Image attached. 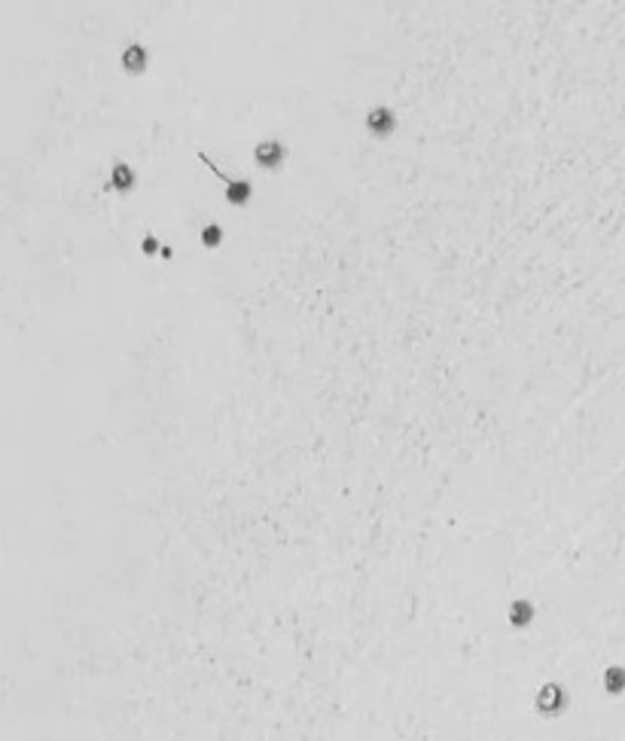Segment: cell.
<instances>
[{"label":"cell","mask_w":625,"mask_h":741,"mask_svg":"<svg viewBox=\"0 0 625 741\" xmlns=\"http://www.w3.org/2000/svg\"><path fill=\"white\" fill-rule=\"evenodd\" d=\"M254 162L266 171H281L284 162H287V147L284 141H260L254 147Z\"/></svg>","instance_id":"obj_3"},{"label":"cell","mask_w":625,"mask_h":741,"mask_svg":"<svg viewBox=\"0 0 625 741\" xmlns=\"http://www.w3.org/2000/svg\"><path fill=\"white\" fill-rule=\"evenodd\" d=\"M107 186H110L113 193H132V189L138 186V174H134V168L128 165V162H113Z\"/></svg>","instance_id":"obj_5"},{"label":"cell","mask_w":625,"mask_h":741,"mask_svg":"<svg viewBox=\"0 0 625 741\" xmlns=\"http://www.w3.org/2000/svg\"><path fill=\"white\" fill-rule=\"evenodd\" d=\"M509 622H513L515 629H525L528 622H534V607L528 601H513V607H509Z\"/></svg>","instance_id":"obj_7"},{"label":"cell","mask_w":625,"mask_h":741,"mask_svg":"<svg viewBox=\"0 0 625 741\" xmlns=\"http://www.w3.org/2000/svg\"><path fill=\"white\" fill-rule=\"evenodd\" d=\"M604 686H607L610 692H622L625 690V668H607V675H604Z\"/></svg>","instance_id":"obj_9"},{"label":"cell","mask_w":625,"mask_h":741,"mask_svg":"<svg viewBox=\"0 0 625 741\" xmlns=\"http://www.w3.org/2000/svg\"><path fill=\"white\" fill-rule=\"evenodd\" d=\"M140 250H144V256H156L162 250V244H159V238H156L153 232H147L144 238H140Z\"/></svg>","instance_id":"obj_10"},{"label":"cell","mask_w":625,"mask_h":741,"mask_svg":"<svg viewBox=\"0 0 625 741\" xmlns=\"http://www.w3.org/2000/svg\"><path fill=\"white\" fill-rule=\"evenodd\" d=\"M119 64H122V71L132 73V77L144 73V71H147V64H149L147 46H144V43H128L125 49H122V56H119Z\"/></svg>","instance_id":"obj_4"},{"label":"cell","mask_w":625,"mask_h":741,"mask_svg":"<svg viewBox=\"0 0 625 741\" xmlns=\"http://www.w3.org/2000/svg\"><path fill=\"white\" fill-rule=\"evenodd\" d=\"M159 256H162V260H171V256H174V250H171V244H162V250H159Z\"/></svg>","instance_id":"obj_11"},{"label":"cell","mask_w":625,"mask_h":741,"mask_svg":"<svg viewBox=\"0 0 625 741\" xmlns=\"http://www.w3.org/2000/svg\"><path fill=\"white\" fill-rule=\"evenodd\" d=\"M201 244H205L208 250H217L223 244V226L220 223H205L201 226Z\"/></svg>","instance_id":"obj_8"},{"label":"cell","mask_w":625,"mask_h":741,"mask_svg":"<svg viewBox=\"0 0 625 741\" xmlns=\"http://www.w3.org/2000/svg\"><path fill=\"white\" fill-rule=\"evenodd\" d=\"M363 125H366V132H369L372 138L384 141V138H391V134L397 132V113H393L391 107H384V104H376V107L366 110Z\"/></svg>","instance_id":"obj_2"},{"label":"cell","mask_w":625,"mask_h":741,"mask_svg":"<svg viewBox=\"0 0 625 741\" xmlns=\"http://www.w3.org/2000/svg\"><path fill=\"white\" fill-rule=\"evenodd\" d=\"M537 705H540L543 711H559L561 705H565V690H561L559 683H549V686H543V692H540V699H537Z\"/></svg>","instance_id":"obj_6"},{"label":"cell","mask_w":625,"mask_h":741,"mask_svg":"<svg viewBox=\"0 0 625 741\" xmlns=\"http://www.w3.org/2000/svg\"><path fill=\"white\" fill-rule=\"evenodd\" d=\"M199 159H201V165L210 168V171L217 174V180H223V199L229 202L232 208H247L250 205V199H254V183L250 180H232V178H226V174L220 171V168L214 165V159H208L205 153H199Z\"/></svg>","instance_id":"obj_1"}]
</instances>
